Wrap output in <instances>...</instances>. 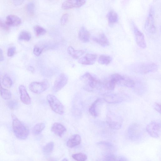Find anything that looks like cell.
<instances>
[{
    "instance_id": "17",
    "label": "cell",
    "mask_w": 161,
    "mask_h": 161,
    "mask_svg": "<svg viewBox=\"0 0 161 161\" xmlns=\"http://www.w3.org/2000/svg\"><path fill=\"white\" fill-rule=\"evenodd\" d=\"M5 22L9 27L18 26L21 25L22 23L21 19L18 16L12 14L7 16Z\"/></svg>"
},
{
    "instance_id": "23",
    "label": "cell",
    "mask_w": 161,
    "mask_h": 161,
    "mask_svg": "<svg viewBox=\"0 0 161 161\" xmlns=\"http://www.w3.org/2000/svg\"><path fill=\"white\" fill-rule=\"evenodd\" d=\"M68 52L74 59H77L84 55L85 52L83 50L76 51L72 47L69 46L68 49Z\"/></svg>"
},
{
    "instance_id": "5",
    "label": "cell",
    "mask_w": 161,
    "mask_h": 161,
    "mask_svg": "<svg viewBox=\"0 0 161 161\" xmlns=\"http://www.w3.org/2000/svg\"><path fill=\"white\" fill-rule=\"evenodd\" d=\"M106 122L112 129L119 130L121 128L123 120L120 117L110 113L107 116Z\"/></svg>"
},
{
    "instance_id": "34",
    "label": "cell",
    "mask_w": 161,
    "mask_h": 161,
    "mask_svg": "<svg viewBox=\"0 0 161 161\" xmlns=\"http://www.w3.org/2000/svg\"><path fill=\"white\" fill-rule=\"evenodd\" d=\"M104 159L106 161L118 160V157L114 153H107L104 155Z\"/></svg>"
},
{
    "instance_id": "44",
    "label": "cell",
    "mask_w": 161,
    "mask_h": 161,
    "mask_svg": "<svg viewBox=\"0 0 161 161\" xmlns=\"http://www.w3.org/2000/svg\"><path fill=\"white\" fill-rule=\"evenodd\" d=\"M28 70L29 71L32 73H34L35 72V69L34 67L31 66L29 67L28 68Z\"/></svg>"
},
{
    "instance_id": "30",
    "label": "cell",
    "mask_w": 161,
    "mask_h": 161,
    "mask_svg": "<svg viewBox=\"0 0 161 161\" xmlns=\"http://www.w3.org/2000/svg\"><path fill=\"white\" fill-rule=\"evenodd\" d=\"M1 95L2 98L5 100H10L12 97V95L10 92L8 90L2 88L0 90Z\"/></svg>"
},
{
    "instance_id": "20",
    "label": "cell",
    "mask_w": 161,
    "mask_h": 161,
    "mask_svg": "<svg viewBox=\"0 0 161 161\" xmlns=\"http://www.w3.org/2000/svg\"><path fill=\"white\" fill-rule=\"evenodd\" d=\"M81 142V138L78 134L72 135L67 142V146L70 148H72L78 145Z\"/></svg>"
},
{
    "instance_id": "4",
    "label": "cell",
    "mask_w": 161,
    "mask_h": 161,
    "mask_svg": "<svg viewBox=\"0 0 161 161\" xmlns=\"http://www.w3.org/2000/svg\"><path fill=\"white\" fill-rule=\"evenodd\" d=\"M47 100L52 109L56 113L62 115L64 112V107L56 97L52 94H49Z\"/></svg>"
},
{
    "instance_id": "39",
    "label": "cell",
    "mask_w": 161,
    "mask_h": 161,
    "mask_svg": "<svg viewBox=\"0 0 161 161\" xmlns=\"http://www.w3.org/2000/svg\"><path fill=\"white\" fill-rule=\"evenodd\" d=\"M0 27L5 30H8L10 28V27L6 24V22L1 19H0Z\"/></svg>"
},
{
    "instance_id": "1",
    "label": "cell",
    "mask_w": 161,
    "mask_h": 161,
    "mask_svg": "<svg viewBox=\"0 0 161 161\" xmlns=\"http://www.w3.org/2000/svg\"><path fill=\"white\" fill-rule=\"evenodd\" d=\"M11 117L13 130L15 136L19 139H25L29 134L28 128L14 115L12 114Z\"/></svg>"
},
{
    "instance_id": "13",
    "label": "cell",
    "mask_w": 161,
    "mask_h": 161,
    "mask_svg": "<svg viewBox=\"0 0 161 161\" xmlns=\"http://www.w3.org/2000/svg\"><path fill=\"white\" fill-rule=\"evenodd\" d=\"M97 56L94 54H87L80 58L79 60V63L86 65H92L95 62Z\"/></svg>"
},
{
    "instance_id": "14",
    "label": "cell",
    "mask_w": 161,
    "mask_h": 161,
    "mask_svg": "<svg viewBox=\"0 0 161 161\" xmlns=\"http://www.w3.org/2000/svg\"><path fill=\"white\" fill-rule=\"evenodd\" d=\"M140 126L136 124H133L128 128V134L130 139L138 138L141 134V130Z\"/></svg>"
},
{
    "instance_id": "26",
    "label": "cell",
    "mask_w": 161,
    "mask_h": 161,
    "mask_svg": "<svg viewBox=\"0 0 161 161\" xmlns=\"http://www.w3.org/2000/svg\"><path fill=\"white\" fill-rule=\"evenodd\" d=\"M120 83L127 87L130 88H134L135 86V83L133 80L125 76Z\"/></svg>"
},
{
    "instance_id": "41",
    "label": "cell",
    "mask_w": 161,
    "mask_h": 161,
    "mask_svg": "<svg viewBox=\"0 0 161 161\" xmlns=\"http://www.w3.org/2000/svg\"><path fill=\"white\" fill-rule=\"evenodd\" d=\"M24 0H13V4L15 6H20L23 2Z\"/></svg>"
},
{
    "instance_id": "42",
    "label": "cell",
    "mask_w": 161,
    "mask_h": 161,
    "mask_svg": "<svg viewBox=\"0 0 161 161\" xmlns=\"http://www.w3.org/2000/svg\"><path fill=\"white\" fill-rule=\"evenodd\" d=\"M155 109L159 114L161 113L160 105V104L156 103L154 105Z\"/></svg>"
},
{
    "instance_id": "46",
    "label": "cell",
    "mask_w": 161,
    "mask_h": 161,
    "mask_svg": "<svg viewBox=\"0 0 161 161\" xmlns=\"http://www.w3.org/2000/svg\"><path fill=\"white\" fill-rule=\"evenodd\" d=\"M68 160L66 158H64L62 160V161H68Z\"/></svg>"
},
{
    "instance_id": "3",
    "label": "cell",
    "mask_w": 161,
    "mask_h": 161,
    "mask_svg": "<svg viewBox=\"0 0 161 161\" xmlns=\"http://www.w3.org/2000/svg\"><path fill=\"white\" fill-rule=\"evenodd\" d=\"M132 69L136 73L146 74L156 72L158 66L156 64L153 62H140L134 64L132 66Z\"/></svg>"
},
{
    "instance_id": "22",
    "label": "cell",
    "mask_w": 161,
    "mask_h": 161,
    "mask_svg": "<svg viewBox=\"0 0 161 161\" xmlns=\"http://www.w3.org/2000/svg\"><path fill=\"white\" fill-rule=\"evenodd\" d=\"M101 101V100L100 99H97L89 108V113L92 116L96 117L98 116V106Z\"/></svg>"
},
{
    "instance_id": "8",
    "label": "cell",
    "mask_w": 161,
    "mask_h": 161,
    "mask_svg": "<svg viewBox=\"0 0 161 161\" xmlns=\"http://www.w3.org/2000/svg\"><path fill=\"white\" fill-rule=\"evenodd\" d=\"M124 78V76L118 73L111 75L104 84L105 88L109 90H114L116 85L118 83H120Z\"/></svg>"
},
{
    "instance_id": "31",
    "label": "cell",
    "mask_w": 161,
    "mask_h": 161,
    "mask_svg": "<svg viewBox=\"0 0 161 161\" xmlns=\"http://www.w3.org/2000/svg\"><path fill=\"white\" fill-rule=\"evenodd\" d=\"M3 84L6 87L9 88L12 86V81L10 77L6 75L3 77Z\"/></svg>"
},
{
    "instance_id": "6",
    "label": "cell",
    "mask_w": 161,
    "mask_h": 161,
    "mask_svg": "<svg viewBox=\"0 0 161 161\" xmlns=\"http://www.w3.org/2000/svg\"><path fill=\"white\" fill-rule=\"evenodd\" d=\"M161 125L160 122L153 121L148 124L146 130L148 134L155 138H159L161 134Z\"/></svg>"
},
{
    "instance_id": "33",
    "label": "cell",
    "mask_w": 161,
    "mask_h": 161,
    "mask_svg": "<svg viewBox=\"0 0 161 161\" xmlns=\"http://www.w3.org/2000/svg\"><path fill=\"white\" fill-rule=\"evenodd\" d=\"M54 147V144L51 142L47 143L43 148V152L47 154H49L53 151Z\"/></svg>"
},
{
    "instance_id": "19",
    "label": "cell",
    "mask_w": 161,
    "mask_h": 161,
    "mask_svg": "<svg viewBox=\"0 0 161 161\" xmlns=\"http://www.w3.org/2000/svg\"><path fill=\"white\" fill-rule=\"evenodd\" d=\"M78 38L80 40L84 43H87L90 41V34L89 31L84 27H82L79 30Z\"/></svg>"
},
{
    "instance_id": "24",
    "label": "cell",
    "mask_w": 161,
    "mask_h": 161,
    "mask_svg": "<svg viewBox=\"0 0 161 161\" xmlns=\"http://www.w3.org/2000/svg\"><path fill=\"white\" fill-rule=\"evenodd\" d=\"M107 19L110 25H113L116 23L118 20V14L114 11L109 12L107 14Z\"/></svg>"
},
{
    "instance_id": "28",
    "label": "cell",
    "mask_w": 161,
    "mask_h": 161,
    "mask_svg": "<svg viewBox=\"0 0 161 161\" xmlns=\"http://www.w3.org/2000/svg\"><path fill=\"white\" fill-rule=\"evenodd\" d=\"M35 33L37 37H40L45 35L46 33V30L42 27L37 25L34 27Z\"/></svg>"
},
{
    "instance_id": "40",
    "label": "cell",
    "mask_w": 161,
    "mask_h": 161,
    "mask_svg": "<svg viewBox=\"0 0 161 161\" xmlns=\"http://www.w3.org/2000/svg\"><path fill=\"white\" fill-rule=\"evenodd\" d=\"M17 106V103L14 101H11L8 103V106L12 109H15Z\"/></svg>"
},
{
    "instance_id": "37",
    "label": "cell",
    "mask_w": 161,
    "mask_h": 161,
    "mask_svg": "<svg viewBox=\"0 0 161 161\" xmlns=\"http://www.w3.org/2000/svg\"><path fill=\"white\" fill-rule=\"evenodd\" d=\"M43 49L38 46H35L34 49V53L37 56L40 55L43 51Z\"/></svg>"
},
{
    "instance_id": "9",
    "label": "cell",
    "mask_w": 161,
    "mask_h": 161,
    "mask_svg": "<svg viewBox=\"0 0 161 161\" xmlns=\"http://www.w3.org/2000/svg\"><path fill=\"white\" fill-rule=\"evenodd\" d=\"M49 87V84L47 80H45L40 82H33L29 85L30 90L33 93L40 94L46 90Z\"/></svg>"
},
{
    "instance_id": "10",
    "label": "cell",
    "mask_w": 161,
    "mask_h": 161,
    "mask_svg": "<svg viewBox=\"0 0 161 161\" xmlns=\"http://www.w3.org/2000/svg\"><path fill=\"white\" fill-rule=\"evenodd\" d=\"M68 75L64 73H61L57 78L53 88V91L57 92L65 87L68 81Z\"/></svg>"
},
{
    "instance_id": "43",
    "label": "cell",
    "mask_w": 161,
    "mask_h": 161,
    "mask_svg": "<svg viewBox=\"0 0 161 161\" xmlns=\"http://www.w3.org/2000/svg\"><path fill=\"white\" fill-rule=\"evenodd\" d=\"M4 59L3 51L0 48V61H3Z\"/></svg>"
},
{
    "instance_id": "16",
    "label": "cell",
    "mask_w": 161,
    "mask_h": 161,
    "mask_svg": "<svg viewBox=\"0 0 161 161\" xmlns=\"http://www.w3.org/2000/svg\"><path fill=\"white\" fill-rule=\"evenodd\" d=\"M51 130L56 135L61 137L67 131V129L61 123L56 122L52 126Z\"/></svg>"
},
{
    "instance_id": "29",
    "label": "cell",
    "mask_w": 161,
    "mask_h": 161,
    "mask_svg": "<svg viewBox=\"0 0 161 161\" xmlns=\"http://www.w3.org/2000/svg\"><path fill=\"white\" fill-rule=\"evenodd\" d=\"M31 36L29 32L23 31H21L19 34V39L21 40H24L29 41L30 40Z\"/></svg>"
},
{
    "instance_id": "35",
    "label": "cell",
    "mask_w": 161,
    "mask_h": 161,
    "mask_svg": "<svg viewBox=\"0 0 161 161\" xmlns=\"http://www.w3.org/2000/svg\"><path fill=\"white\" fill-rule=\"evenodd\" d=\"M35 6L33 2H30L27 5V12L31 14H33L35 11Z\"/></svg>"
},
{
    "instance_id": "36",
    "label": "cell",
    "mask_w": 161,
    "mask_h": 161,
    "mask_svg": "<svg viewBox=\"0 0 161 161\" xmlns=\"http://www.w3.org/2000/svg\"><path fill=\"white\" fill-rule=\"evenodd\" d=\"M69 14L66 13L63 14L60 20V23L61 25L62 26H64L67 23L69 18Z\"/></svg>"
},
{
    "instance_id": "27",
    "label": "cell",
    "mask_w": 161,
    "mask_h": 161,
    "mask_svg": "<svg viewBox=\"0 0 161 161\" xmlns=\"http://www.w3.org/2000/svg\"><path fill=\"white\" fill-rule=\"evenodd\" d=\"M112 60V58L109 56L101 55L99 58L98 62L101 65H107Z\"/></svg>"
},
{
    "instance_id": "25",
    "label": "cell",
    "mask_w": 161,
    "mask_h": 161,
    "mask_svg": "<svg viewBox=\"0 0 161 161\" xmlns=\"http://www.w3.org/2000/svg\"><path fill=\"white\" fill-rule=\"evenodd\" d=\"M45 127V124L44 123L37 124L32 129V133L35 135H38L44 130Z\"/></svg>"
},
{
    "instance_id": "2",
    "label": "cell",
    "mask_w": 161,
    "mask_h": 161,
    "mask_svg": "<svg viewBox=\"0 0 161 161\" xmlns=\"http://www.w3.org/2000/svg\"><path fill=\"white\" fill-rule=\"evenodd\" d=\"M80 79L85 85V89L89 91L100 89L102 86L100 80L89 72L80 76Z\"/></svg>"
},
{
    "instance_id": "32",
    "label": "cell",
    "mask_w": 161,
    "mask_h": 161,
    "mask_svg": "<svg viewBox=\"0 0 161 161\" xmlns=\"http://www.w3.org/2000/svg\"><path fill=\"white\" fill-rule=\"evenodd\" d=\"M72 157L74 159L79 161H85L87 159V155L82 153H78L73 154Z\"/></svg>"
},
{
    "instance_id": "12",
    "label": "cell",
    "mask_w": 161,
    "mask_h": 161,
    "mask_svg": "<svg viewBox=\"0 0 161 161\" xmlns=\"http://www.w3.org/2000/svg\"><path fill=\"white\" fill-rule=\"evenodd\" d=\"M133 25L134 34L137 44L141 49H146L147 43L143 34L135 25Z\"/></svg>"
},
{
    "instance_id": "21",
    "label": "cell",
    "mask_w": 161,
    "mask_h": 161,
    "mask_svg": "<svg viewBox=\"0 0 161 161\" xmlns=\"http://www.w3.org/2000/svg\"><path fill=\"white\" fill-rule=\"evenodd\" d=\"M92 40L96 43L102 47L108 46L109 44V42L105 35L102 33L98 37H93Z\"/></svg>"
},
{
    "instance_id": "18",
    "label": "cell",
    "mask_w": 161,
    "mask_h": 161,
    "mask_svg": "<svg viewBox=\"0 0 161 161\" xmlns=\"http://www.w3.org/2000/svg\"><path fill=\"white\" fill-rule=\"evenodd\" d=\"M19 89L22 102L27 105L30 104L31 103V98L25 87L23 85H21L19 87Z\"/></svg>"
},
{
    "instance_id": "11",
    "label": "cell",
    "mask_w": 161,
    "mask_h": 161,
    "mask_svg": "<svg viewBox=\"0 0 161 161\" xmlns=\"http://www.w3.org/2000/svg\"><path fill=\"white\" fill-rule=\"evenodd\" d=\"M87 0H67L62 5L61 7L64 10L79 8L84 5Z\"/></svg>"
},
{
    "instance_id": "15",
    "label": "cell",
    "mask_w": 161,
    "mask_h": 161,
    "mask_svg": "<svg viewBox=\"0 0 161 161\" xmlns=\"http://www.w3.org/2000/svg\"><path fill=\"white\" fill-rule=\"evenodd\" d=\"M97 145L103 151L107 153H114L116 151V148L112 143L107 141H101Z\"/></svg>"
},
{
    "instance_id": "38",
    "label": "cell",
    "mask_w": 161,
    "mask_h": 161,
    "mask_svg": "<svg viewBox=\"0 0 161 161\" xmlns=\"http://www.w3.org/2000/svg\"><path fill=\"white\" fill-rule=\"evenodd\" d=\"M16 51L15 47H12L9 48L8 52L7 55L9 57H12L15 54Z\"/></svg>"
},
{
    "instance_id": "7",
    "label": "cell",
    "mask_w": 161,
    "mask_h": 161,
    "mask_svg": "<svg viewBox=\"0 0 161 161\" xmlns=\"http://www.w3.org/2000/svg\"><path fill=\"white\" fill-rule=\"evenodd\" d=\"M144 27L149 33L154 34L155 33L156 28L155 22L154 11L152 7L150 8Z\"/></svg>"
},
{
    "instance_id": "45",
    "label": "cell",
    "mask_w": 161,
    "mask_h": 161,
    "mask_svg": "<svg viewBox=\"0 0 161 161\" xmlns=\"http://www.w3.org/2000/svg\"><path fill=\"white\" fill-rule=\"evenodd\" d=\"M2 88V87L1 84V78H0V90H1Z\"/></svg>"
}]
</instances>
